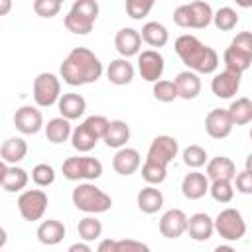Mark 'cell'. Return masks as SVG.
Segmentation results:
<instances>
[{
    "instance_id": "cell-1",
    "label": "cell",
    "mask_w": 252,
    "mask_h": 252,
    "mask_svg": "<svg viewBox=\"0 0 252 252\" xmlns=\"http://www.w3.org/2000/svg\"><path fill=\"white\" fill-rule=\"evenodd\" d=\"M102 71L104 67L98 55H94V51H91L89 47H73L59 67V75L69 87L96 83L102 77Z\"/></svg>"
},
{
    "instance_id": "cell-2",
    "label": "cell",
    "mask_w": 252,
    "mask_h": 252,
    "mask_svg": "<svg viewBox=\"0 0 252 252\" xmlns=\"http://www.w3.org/2000/svg\"><path fill=\"white\" fill-rule=\"evenodd\" d=\"M173 49L183 65L197 75H211L219 69V53L191 33L179 35L173 43Z\"/></svg>"
},
{
    "instance_id": "cell-3",
    "label": "cell",
    "mask_w": 252,
    "mask_h": 252,
    "mask_svg": "<svg viewBox=\"0 0 252 252\" xmlns=\"http://www.w3.org/2000/svg\"><path fill=\"white\" fill-rule=\"evenodd\" d=\"M71 201L79 211H83L87 215H100V213L110 211V207H112L110 195H106L100 187H96L91 181L79 183L71 193Z\"/></svg>"
},
{
    "instance_id": "cell-4",
    "label": "cell",
    "mask_w": 252,
    "mask_h": 252,
    "mask_svg": "<svg viewBox=\"0 0 252 252\" xmlns=\"http://www.w3.org/2000/svg\"><path fill=\"white\" fill-rule=\"evenodd\" d=\"M213 16H215V12H213L211 4H207L203 0L181 4L173 10V22L185 30H205L207 26L213 24Z\"/></svg>"
},
{
    "instance_id": "cell-5",
    "label": "cell",
    "mask_w": 252,
    "mask_h": 252,
    "mask_svg": "<svg viewBox=\"0 0 252 252\" xmlns=\"http://www.w3.org/2000/svg\"><path fill=\"white\" fill-rule=\"evenodd\" d=\"M61 173L69 181H94L102 175V163L87 154L67 158L61 165Z\"/></svg>"
},
{
    "instance_id": "cell-6",
    "label": "cell",
    "mask_w": 252,
    "mask_h": 252,
    "mask_svg": "<svg viewBox=\"0 0 252 252\" xmlns=\"http://www.w3.org/2000/svg\"><path fill=\"white\" fill-rule=\"evenodd\" d=\"M215 232L228 242H236L246 234V220L238 209H222L215 217Z\"/></svg>"
},
{
    "instance_id": "cell-7",
    "label": "cell",
    "mask_w": 252,
    "mask_h": 252,
    "mask_svg": "<svg viewBox=\"0 0 252 252\" xmlns=\"http://www.w3.org/2000/svg\"><path fill=\"white\" fill-rule=\"evenodd\" d=\"M33 100L41 108H49L61 98V79L53 73H39L33 79Z\"/></svg>"
},
{
    "instance_id": "cell-8",
    "label": "cell",
    "mask_w": 252,
    "mask_h": 252,
    "mask_svg": "<svg viewBox=\"0 0 252 252\" xmlns=\"http://www.w3.org/2000/svg\"><path fill=\"white\" fill-rule=\"evenodd\" d=\"M47 193L43 189H26L18 197V211L24 220L35 222L41 220L45 211H47Z\"/></svg>"
},
{
    "instance_id": "cell-9",
    "label": "cell",
    "mask_w": 252,
    "mask_h": 252,
    "mask_svg": "<svg viewBox=\"0 0 252 252\" xmlns=\"http://www.w3.org/2000/svg\"><path fill=\"white\" fill-rule=\"evenodd\" d=\"M179 154V142L173 138V136H167V134H161V136H156L148 148V156L146 159L150 161H156L159 165H169Z\"/></svg>"
},
{
    "instance_id": "cell-10",
    "label": "cell",
    "mask_w": 252,
    "mask_h": 252,
    "mask_svg": "<svg viewBox=\"0 0 252 252\" xmlns=\"http://www.w3.org/2000/svg\"><path fill=\"white\" fill-rule=\"evenodd\" d=\"M165 69V59L158 49H144L138 55V73L144 81L148 83H158L161 81Z\"/></svg>"
},
{
    "instance_id": "cell-11",
    "label": "cell",
    "mask_w": 252,
    "mask_h": 252,
    "mask_svg": "<svg viewBox=\"0 0 252 252\" xmlns=\"http://www.w3.org/2000/svg\"><path fill=\"white\" fill-rule=\"evenodd\" d=\"M14 126L18 132L26 134V136H33L37 134L41 128H45L43 124V114L37 106H32V104H24L16 110L14 114Z\"/></svg>"
},
{
    "instance_id": "cell-12",
    "label": "cell",
    "mask_w": 252,
    "mask_h": 252,
    "mask_svg": "<svg viewBox=\"0 0 252 252\" xmlns=\"http://www.w3.org/2000/svg\"><path fill=\"white\" fill-rule=\"evenodd\" d=\"M232 128H234V124H232V118L226 108H213L205 116V130L215 140L228 138Z\"/></svg>"
},
{
    "instance_id": "cell-13",
    "label": "cell",
    "mask_w": 252,
    "mask_h": 252,
    "mask_svg": "<svg viewBox=\"0 0 252 252\" xmlns=\"http://www.w3.org/2000/svg\"><path fill=\"white\" fill-rule=\"evenodd\" d=\"M187 222H189V217L181 209H169L159 219V232L161 236L175 240L183 232H187Z\"/></svg>"
},
{
    "instance_id": "cell-14",
    "label": "cell",
    "mask_w": 252,
    "mask_h": 252,
    "mask_svg": "<svg viewBox=\"0 0 252 252\" xmlns=\"http://www.w3.org/2000/svg\"><path fill=\"white\" fill-rule=\"evenodd\" d=\"M30 181V175L24 167L18 165H8V163H0V185L4 191L8 193H22L26 191V185Z\"/></svg>"
},
{
    "instance_id": "cell-15",
    "label": "cell",
    "mask_w": 252,
    "mask_h": 252,
    "mask_svg": "<svg viewBox=\"0 0 252 252\" xmlns=\"http://www.w3.org/2000/svg\"><path fill=\"white\" fill-rule=\"evenodd\" d=\"M240 77L238 73H232L228 69L215 73V77L211 79V91L217 98H232L238 89H240Z\"/></svg>"
},
{
    "instance_id": "cell-16",
    "label": "cell",
    "mask_w": 252,
    "mask_h": 252,
    "mask_svg": "<svg viewBox=\"0 0 252 252\" xmlns=\"http://www.w3.org/2000/svg\"><path fill=\"white\" fill-rule=\"evenodd\" d=\"M114 47L116 51L128 59V57H134V55H140V49H142V35L138 30L134 28H120L114 35Z\"/></svg>"
},
{
    "instance_id": "cell-17",
    "label": "cell",
    "mask_w": 252,
    "mask_h": 252,
    "mask_svg": "<svg viewBox=\"0 0 252 252\" xmlns=\"http://www.w3.org/2000/svg\"><path fill=\"white\" fill-rule=\"evenodd\" d=\"M209 189H211L209 177H207L205 173L197 171V169L189 171V173L183 177V181H181V193H183V197L189 199V201H197V199L205 197V195L209 193Z\"/></svg>"
},
{
    "instance_id": "cell-18",
    "label": "cell",
    "mask_w": 252,
    "mask_h": 252,
    "mask_svg": "<svg viewBox=\"0 0 252 252\" xmlns=\"http://www.w3.org/2000/svg\"><path fill=\"white\" fill-rule=\"evenodd\" d=\"M142 165V158H140V152L136 148H120L114 158H112V169L118 173V175H132L140 169Z\"/></svg>"
},
{
    "instance_id": "cell-19",
    "label": "cell",
    "mask_w": 252,
    "mask_h": 252,
    "mask_svg": "<svg viewBox=\"0 0 252 252\" xmlns=\"http://www.w3.org/2000/svg\"><path fill=\"white\" fill-rule=\"evenodd\" d=\"M173 83H175V89H177L179 98H183V100H193V98H197V96L201 94V89H203L201 77H199L197 73L189 71V69L177 73L175 79H173Z\"/></svg>"
},
{
    "instance_id": "cell-20",
    "label": "cell",
    "mask_w": 252,
    "mask_h": 252,
    "mask_svg": "<svg viewBox=\"0 0 252 252\" xmlns=\"http://www.w3.org/2000/svg\"><path fill=\"white\" fill-rule=\"evenodd\" d=\"M187 232L189 238L195 242H205L213 236L215 232V219H211L207 213H195L189 217L187 222Z\"/></svg>"
},
{
    "instance_id": "cell-21",
    "label": "cell",
    "mask_w": 252,
    "mask_h": 252,
    "mask_svg": "<svg viewBox=\"0 0 252 252\" xmlns=\"http://www.w3.org/2000/svg\"><path fill=\"white\" fill-rule=\"evenodd\" d=\"M236 165L230 158L226 156H217L213 159H209L207 163V177L211 181H234L236 177Z\"/></svg>"
},
{
    "instance_id": "cell-22",
    "label": "cell",
    "mask_w": 252,
    "mask_h": 252,
    "mask_svg": "<svg viewBox=\"0 0 252 252\" xmlns=\"http://www.w3.org/2000/svg\"><path fill=\"white\" fill-rule=\"evenodd\" d=\"M106 79L116 87L130 85L134 81V65L124 57L112 59L106 67Z\"/></svg>"
},
{
    "instance_id": "cell-23",
    "label": "cell",
    "mask_w": 252,
    "mask_h": 252,
    "mask_svg": "<svg viewBox=\"0 0 252 252\" xmlns=\"http://www.w3.org/2000/svg\"><path fill=\"white\" fill-rule=\"evenodd\" d=\"M57 108H59V114L67 120H77L85 114L87 110V100L83 98V94H77V93H65L61 94L59 102H57Z\"/></svg>"
},
{
    "instance_id": "cell-24",
    "label": "cell",
    "mask_w": 252,
    "mask_h": 252,
    "mask_svg": "<svg viewBox=\"0 0 252 252\" xmlns=\"http://www.w3.org/2000/svg\"><path fill=\"white\" fill-rule=\"evenodd\" d=\"M138 209L146 215H156L163 207V193L156 185H146L144 189L138 191L136 195Z\"/></svg>"
},
{
    "instance_id": "cell-25",
    "label": "cell",
    "mask_w": 252,
    "mask_h": 252,
    "mask_svg": "<svg viewBox=\"0 0 252 252\" xmlns=\"http://www.w3.org/2000/svg\"><path fill=\"white\" fill-rule=\"evenodd\" d=\"M35 236H37V240L41 244L55 246L65 238V224L61 220H57V219H47L37 226Z\"/></svg>"
},
{
    "instance_id": "cell-26",
    "label": "cell",
    "mask_w": 252,
    "mask_h": 252,
    "mask_svg": "<svg viewBox=\"0 0 252 252\" xmlns=\"http://www.w3.org/2000/svg\"><path fill=\"white\" fill-rule=\"evenodd\" d=\"M26 156H28V144H26L24 138L14 136V138H8V140L2 142L0 158H2L4 163H8V165H16V163L22 161Z\"/></svg>"
},
{
    "instance_id": "cell-27",
    "label": "cell",
    "mask_w": 252,
    "mask_h": 252,
    "mask_svg": "<svg viewBox=\"0 0 252 252\" xmlns=\"http://www.w3.org/2000/svg\"><path fill=\"white\" fill-rule=\"evenodd\" d=\"M222 61H224V69L242 75L244 71L250 69V65H252V55L246 53V51H242V49H238V47L228 45V47L224 49V53H222Z\"/></svg>"
},
{
    "instance_id": "cell-28",
    "label": "cell",
    "mask_w": 252,
    "mask_h": 252,
    "mask_svg": "<svg viewBox=\"0 0 252 252\" xmlns=\"http://www.w3.org/2000/svg\"><path fill=\"white\" fill-rule=\"evenodd\" d=\"M43 130H45V138L51 144H63V142L71 140V134H73L71 120H67L63 116H57V118L47 120V124H45Z\"/></svg>"
},
{
    "instance_id": "cell-29",
    "label": "cell",
    "mask_w": 252,
    "mask_h": 252,
    "mask_svg": "<svg viewBox=\"0 0 252 252\" xmlns=\"http://www.w3.org/2000/svg\"><path fill=\"white\" fill-rule=\"evenodd\" d=\"M140 35L150 47H163L169 41V32L161 22H146L140 30Z\"/></svg>"
},
{
    "instance_id": "cell-30",
    "label": "cell",
    "mask_w": 252,
    "mask_h": 252,
    "mask_svg": "<svg viewBox=\"0 0 252 252\" xmlns=\"http://www.w3.org/2000/svg\"><path fill=\"white\" fill-rule=\"evenodd\" d=\"M130 140V126L124 120H110L108 132L104 136V144L108 148H126V142Z\"/></svg>"
},
{
    "instance_id": "cell-31",
    "label": "cell",
    "mask_w": 252,
    "mask_h": 252,
    "mask_svg": "<svg viewBox=\"0 0 252 252\" xmlns=\"http://www.w3.org/2000/svg\"><path fill=\"white\" fill-rule=\"evenodd\" d=\"M94 22H96V20H93V18H89V16L77 12V10H69L67 16L63 18L65 28H67L71 33H75V35H87V33H91Z\"/></svg>"
},
{
    "instance_id": "cell-32",
    "label": "cell",
    "mask_w": 252,
    "mask_h": 252,
    "mask_svg": "<svg viewBox=\"0 0 252 252\" xmlns=\"http://www.w3.org/2000/svg\"><path fill=\"white\" fill-rule=\"evenodd\" d=\"M226 110H228L234 126H244V124L252 122V98H248V96H240V98L232 100Z\"/></svg>"
},
{
    "instance_id": "cell-33",
    "label": "cell",
    "mask_w": 252,
    "mask_h": 252,
    "mask_svg": "<svg viewBox=\"0 0 252 252\" xmlns=\"http://www.w3.org/2000/svg\"><path fill=\"white\" fill-rule=\"evenodd\" d=\"M96 142H98V138L93 136V134L87 130L85 124H79V126L73 128V134H71V146H73L79 154H89V152L96 146Z\"/></svg>"
},
{
    "instance_id": "cell-34",
    "label": "cell",
    "mask_w": 252,
    "mask_h": 252,
    "mask_svg": "<svg viewBox=\"0 0 252 252\" xmlns=\"http://www.w3.org/2000/svg\"><path fill=\"white\" fill-rule=\"evenodd\" d=\"M77 232H79V236H81L83 242H93V240H96L102 234V222L96 217L89 215V217H85V219L79 220Z\"/></svg>"
},
{
    "instance_id": "cell-35",
    "label": "cell",
    "mask_w": 252,
    "mask_h": 252,
    "mask_svg": "<svg viewBox=\"0 0 252 252\" xmlns=\"http://www.w3.org/2000/svg\"><path fill=\"white\" fill-rule=\"evenodd\" d=\"M213 24H215V28L220 30V32H230V30H234L236 24H238V14H236L234 8L222 6V8H219V10L215 12Z\"/></svg>"
},
{
    "instance_id": "cell-36",
    "label": "cell",
    "mask_w": 252,
    "mask_h": 252,
    "mask_svg": "<svg viewBox=\"0 0 252 252\" xmlns=\"http://www.w3.org/2000/svg\"><path fill=\"white\" fill-rule=\"evenodd\" d=\"M183 163L191 169H199L203 165L209 163V156H207V150L199 144H191L183 150Z\"/></svg>"
},
{
    "instance_id": "cell-37",
    "label": "cell",
    "mask_w": 252,
    "mask_h": 252,
    "mask_svg": "<svg viewBox=\"0 0 252 252\" xmlns=\"http://www.w3.org/2000/svg\"><path fill=\"white\" fill-rule=\"evenodd\" d=\"M142 177H144V181L148 185H159L167 177V167L165 165H159L156 161L146 159L144 165H142Z\"/></svg>"
},
{
    "instance_id": "cell-38",
    "label": "cell",
    "mask_w": 252,
    "mask_h": 252,
    "mask_svg": "<svg viewBox=\"0 0 252 252\" xmlns=\"http://www.w3.org/2000/svg\"><path fill=\"white\" fill-rule=\"evenodd\" d=\"M154 98L159 100V102H173L175 98H179L177 94V89H175V83L173 81H167V79H161L158 83H154Z\"/></svg>"
},
{
    "instance_id": "cell-39",
    "label": "cell",
    "mask_w": 252,
    "mask_h": 252,
    "mask_svg": "<svg viewBox=\"0 0 252 252\" xmlns=\"http://www.w3.org/2000/svg\"><path fill=\"white\" fill-rule=\"evenodd\" d=\"M209 193H211V197L217 203L224 205V203H230L232 201V197H234V185H232V181H211Z\"/></svg>"
},
{
    "instance_id": "cell-40",
    "label": "cell",
    "mask_w": 252,
    "mask_h": 252,
    "mask_svg": "<svg viewBox=\"0 0 252 252\" xmlns=\"http://www.w3.org/2000/svg\"><path fill=\"white\" fill-rule=\"evenodd\" d=\"M32 181L37 187H49L55 181V169L49 163H37L32 169Z\"/></svg>"
},
{
    "instance_id": "cell-41",
    "label": "cell",
    "mask_w": 252,
    "mask_h": 252,
    "mask_svg": "<svg viewBox=\"0 0 252 252\" xmlns=\"http://www.w3.org/2000/svg\"><path fill=\"white\" fill-rule=\"evenodd\" d=\"M83 124L87 126V130H89L93 136H96L98 140H104V136H106V132H108V126H110V120H108L106 116H102V114H93V116L85 118Z\"/></svg>"
},
{
    "instance_id": "cell-42",
    "label": "cell",
    "mask_w": 252,
    "mask_h": 252,
    "mask_svg": "<svg viewBox=\"0 0 252 252\" xmlns=\"http://www.w3.org/2000/svg\"><path fill=\"white\" fill-rule=\"evenodd\" d=\"M126 14L132 20H142L154 8V0H126Z\"/></svg>"
},
{
    "instance_id": "cell-43",
    "label": "cell",
    "mask_w": 252,
    "mask_h": 252,
    "mask_svg": "<svg viewBox=\"0 0 252 252\" xmlns=\"http://www.w3.org/2000/svg\"><path fill=\"white\" fill-rule=\"evenodd\" d=\"M63 4L59 0H35L33 2V12L39 18H53L61 12Z\"/></svg>"
},
{
    "instance_id": "cell-44",
    "label": "cell",
    "mask_w": 252,
    "mask_h": 252,
    "mask_svg": "<svg viewBox=\"0 0 252 252\" xmlns=\"http://www.w3.org/2000/svg\"><path fill=\"white\" fill-rule=\"evenodd\" d=\"M71 10H77V12L85 14V16H89V18L96 20L100 8H98V2L96 0H75L73 6H71Z\"/></svg>"
},
{
    "instance_id": "cell-45",
    "label": "cell",
    "mask_w": 252,
    "mask_h": 252,
    "mask_svg": "<svg viewBox=\"0 0 252 252\" xmlns=\"http://www.w3.org/2000/svg\"><path fill=\"white\" fill-rule=\"evenodd\" d=\"M234 187L242 195H252V173L250 171H238L234 177Z\"/></svg>"
},
{
    "instance_id": "cell-46",
    "label": "cell",
    "mask_w": 252,
    "mask_h": 252,
    "mask_svg": "<svg viewBox=\"0 0 252 252\" xmlns=\"http://www.w3.org/2000/svg\"><path fill=\"white\" fill-rule=\"evenodd\" d=\"M118 248H120V252H152L146 242L134 240V238H122V240H118Z\"/></svg>"
},
{
    "instance_id": "cell-47",
    "label": "cell",
    "mask_w": 252,
    "mask_h": 252,
    "mask_svg": "<svg viewBox=\"0 0 252 252\" xmlns=\"http://www.w3.org/2000/svg\"><path fill=\"white\" fill-rule=\"evenodd\" d=\"M230 45L232 47H238V49H242V51H246V53L252 55V32H240V33H236L232 37Z\"/></svg>"
},
{
    "instance_id": "cell-48",
    "label": "cell",
    "mask_w": 252,
    "mask_h": 252,
    "mask_svg": "<svg viewBox=\"0 0 252 252\" xmlns=\"http://www.w3.org/2000/svg\"><path fill=\"white\" fill-rule=\"evenodd\" d=\"M96 252H120L118 240H114V238H104V240H100L98 246H96Z\"/></svg>"
},
{
    "instance_id": "cell-49",
    "label": "cell",
    "mask_w": 252,
    "mask_h": 252,
    "mask_svg": "<svg viewBox=\"0 0 252 252\" xmlns=\"http://www.w3.org/2000/svg\"><path fill=\"white\" fill-rule=\"evenodd\" d=\"M67 252H93V250H91L89 242H75L67 248Z\"/></svg>"
},
{
    "instance_id": "cell-50",
    "label": "cell",
    "mask_w": 252,
    "mask_h": 252,
    "mask_svg": "<svg viewBox=\"0 0 252 252\" xmlns=\"http://www.w3.org/2000/svg\"><path fill=\"white\" fill-rule=\"evenodd\" d=\"M213 252H236L230 244H219V246H215V250Z\"/></svg>"
},
{
    "instance_id": "cell-51",
    "label": "cell",
    "mask_w": 252,
    "mask_h": 252,
    "mask_svg": "<svg viewBox=\"0 0 252 252\" xmlns=\"http://www.w3.org/2000/svg\"><path fill=\"white\" fill-rule=\"evenodd\" d=\"M244 169L252 173V154H248V156H246V161H244Z\"/></svg>"
},
{
    "instance_id": "cell-52",
    "label": "cell",
    "mask_w": 252,
    "mask_h": 252,
    "mask_svg": "<svg viewBox=\"0 0 252 252\" xmlns=\"http://www.w3.org/2000/svg\"><path fill=\"white\" fill-rule=\"evenodd\" d=\"M8 10H10V0H4L2 6H0V14H6Z\"/></svg>"
},
{
    "instance_id": "cell-53",
    "label": "cell",
    "mask_w": 252,
    "mask_h": 252,
    "mask_svg": "<svg viewBox=\"0 0 252 252\" xmlns=\"http://www.w3.org/2000/svg\"><path fill=\"white\" fill-rule=\"evenodd\" d=\"M250 140H252V128H250Z\"/></svg>"
},
{
    "instance_id": "cell-54",
    "label": "cell",
    "mask_w": 252,
    "mask_h": 252,
    "mask_svg": "<svg viewBox=\"0 0 252 252\" xmlns=\"http://www.w3.org/2000/svg\"><path fill=\"white\" fill-rule=\"evenodd\" d=\"M2 252H4V250H2Z\"/></svg>"
}]
</instances>
